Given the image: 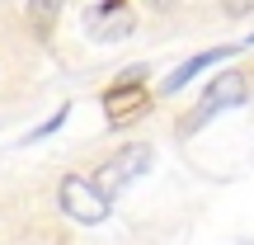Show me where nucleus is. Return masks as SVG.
Here are the masks:
<instances>
[{
	"instance_id": "obj_1",
	"label": "nucleus",
	"mask_w": 254,
	"mask_h": 245,
	"mask_svg": "<svg viewBox=\"0 0 254 245\" xmlns=\"http://www.w3.org/2000/svg\"><path fill=\"white\" fill-rule=\"evenodd\" d=\"M57 203H62V212L71 222H80V227H99V222H109V208H113V198H104L99 184L80 179V174H66V179H62Z\"/></svg>"
},
{
	"instance_id": "obj_2",
	"label": "nucleus",
	"mask_w": 254,
	"mask_h": 245,
	"mask_svg": "<svg viewBox=\"0 0 254 245\" xmlns=\"http://www.w3.org/2000/svg\"><path fill=\"white\" fill-rule=\"evenodd\" d=\"M151 161H155V151L146 142H132V146H123V151H113L109 161L99 165V174H94V184H99V193L104 198H113V193H123L127 184H136L146 170H151Z\"/></svg>"
},
{
	"instance_id": "obj_3",
	"label": "nucleus",
	"mask_w": 254,
	"mask_h": 245,
	"mask_svg": "<svg viewBox=\"0 0 254 245\" xmlns=\"http://www.w3.org/2000/svg\"><path fill=\"white\" fill-rule=\"evenodd\" d=\"M245 94H250V85H245V76L240 71H221L217 81L202 90V99H198V109H193V118H184V132H198L207 118H217L221 109H240L245 104Z\"/></svg>"
},
{
	"instance_id": "obj_4",
	"label": "nucleus",
	"mask_w": 254,
	"mask_h": 245,
	"mask_svg": "<svg viewBox=\"0 0 254 245\" xmlns=\"http://www.w3.org/2000/svg\"><path fill=\"white\" fill-rule=\"evenodd\" d=\"M104 109H109V123H132L146 113V66H127L118 81L104 90Z\"/></svg>"
},
{
	"instance_id": "obj_5",
	"label": "nucleus",
	"mask_w": 254,
	"mask_h": 245,
	"mask_svg": "<svg viewBox=\"0 0 254 245\" xmlns=\"http://www.w3.org/2000/svg\"><path fill=\"white\" fill-rule=\"evenodd\" d=\"M85 28H90L94 38H104V43H118V38H132V28H136V19H132V9H127V0H99V5H90L85 9Z\"/></svg>"
},
{
	"instance_id": "obj_6",
	"label": "nucleus",
	"mask_w": 254,
	"mask_h": 245,
	"mask_svg": "<svg viewBox=\"0 0 254 245\" xmlns=\"http://www.w3.org/2000/svg\"><path fill=\"white\" fill-rule=\"evenodd\" d=\"M231 52H236V47H212V52H198V57H193V62H184L179 71H174L170 81L160 85V90H165V94H174V90H184V85H189L193 76L202 71V66H212V62H221V57H231Z\"/></svg>"
},
{
	"instance_id": "obj_7",
	"label": "nucleus",
	"mask_w": 254,
	"mask_h": 245,
	"mask_svg": "<svg viewBox=\"0 0 254 245\" xmlns=\"http://www.w3.org/2000/svg\"><path fill=\"white\" fill-rule=\"evenodd\" d=\"M57 9H62V0H28V19H33L38 33H47L57 24Z\"/></svg>"
},
{
	"instance_id": "obj_8",
	"label": "nucleus",
	"mask_w": 254,
	"mask_h": 245,
	"mask_svg": "<svg viewBox=\"0 0 254 245\" xmlns=\"http://www.w3.org/2000/svg\"><path fill=\"white\" fill-rule=\"evenodd\" d=\"M221 9H226V14H250L254 0H221Z\"/></svg>"
},
{
	"instance_id": "obj_9",
	"label": "nucleus",
	"mask_w": 254,
	"mask_h": 245,
	"mask_svg": "<svg viewBox=\"0 0 254 245\" xmlns=\"http://www.w3.org/2000/svg\"><path fill=\"white\" fill-rule=\"evenodd\" d=\"M146 5H151V9H170L174 0H146Z\"/></svg>"
},
{
	"instance_id": "obj_10",
	"label": "nucleus",
	"mask_w": 254,
	"mask_h": 245,
	"mask_svg": "<svg viewBox=\"0 0 254 245\" xmlns=\"http://www.w3.org/2000/svg\"><path fill=\"white\" fill-rule=\"evenodd\" d=\"M250 47H254V38H250Z\"/></svg>"
}]
</instances>
